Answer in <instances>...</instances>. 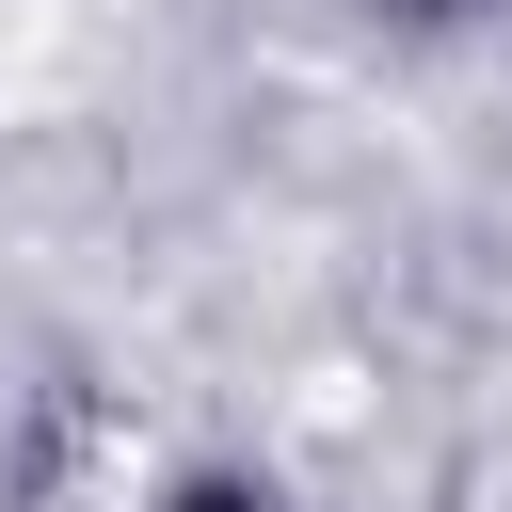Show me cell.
Instances as JSON below:
<instances>
[{
    "label": "cell",
    "mask_w": 512,
    "mask_h": 512,
    "mask_svg": "<svg viewBox=\"0 0 512 512\" xmlns=\"http://www.w3.org/2000/svg\"><path fill=\"white\" fill-rule=\"evenodd\" d=\"M160 512H304V496H288L272 464H176V480H160Z\"/></svg>",
    "instance_id": "6da1fadb"
},
{
    "label": "cell",
    "mask_w": 512,
    "mask_h": 512,
    "mask_svg": "<svg viewBox=\"0 0 512 512\" xmlns=\"http://www.w3.org/2000/svg\"><path fill=\"white\" fill-rule=\"evenodd\" d=\"M352 16H368V32H400V48H448V32H480L496 0H352Z\"/></svg>",
    "instance_id": "7a4b0ae2"
}]
</instances>
